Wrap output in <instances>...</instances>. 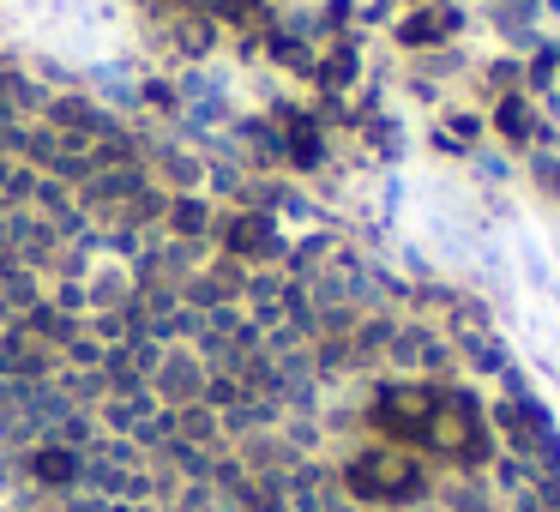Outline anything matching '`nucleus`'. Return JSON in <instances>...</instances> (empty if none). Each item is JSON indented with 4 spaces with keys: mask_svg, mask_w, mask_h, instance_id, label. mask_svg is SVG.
<instances>
[{
    "mask_svg": "<svg viewBox=\"0 0 560 512\" xmlns=\"http://www.w3.org/2000/svg\"><path fill=\"white\" fill-rule=\"evenodd\" d=\"M422 440H434L440 452L464 459V452H476V440H483V416L470 410V398L446 392V398H434L428 422H422Z\"/></svg>",
    "mask_w": 560,
    "mask_h": 512,
    "instance_id": "f257e3e1",
    "label": "nucleus"
},
{
    "mask_svg": "<svg viewBox=\"0 0 560 512\" xmlns=\"http://www.w3.org/2000/svg\"><path fill=\"white\" fill-rule=\"evenodd\" d=\"M350 488H356V495H368V500L410 495V488H416V464H410L398 447H374V452H362V459H356Z\"/></svg>",
    "mask_w": 560,
    "mask_h": 512,
    "instance_id": "f03ea898",
    "label": "nucleus"
}]
</instances>
